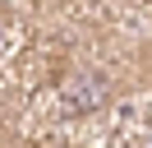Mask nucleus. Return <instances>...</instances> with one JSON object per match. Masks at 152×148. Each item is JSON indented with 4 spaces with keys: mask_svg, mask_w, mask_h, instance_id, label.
<instances>
[{
    "mask_svg": "<svg viewBox=\"0 0 152 148\" xmlns=\"http://www.w3.org/2000/svg\"><path fill=\"white\" fill-rule=\"evenodd\" d=\"M0 51H5V23H0Z\"/></svg>",
    "mask_w": 152,
    "mask_h": 148,
    "instance_id": "f257e3e1",
    "label": "nucleus"
}]
</instances>
